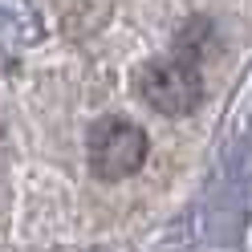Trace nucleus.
<instances>
[{
    "mask_svg": "<svg viewBox=\"0 0 252 252\" xmlns=\"http://www.w3.org/2000/svg\"><path fill=\"white\" fill-rule=\"evenodd\" d=\"M147 151H151V138L130 118H102L90 130V167L106 183L134 175L147 163Z\"/></svg>",
    "mask_w": 252,
    "mask_h": 252,
    "instance_id": "nucleus-2",
    "label": "nucleus"
},
{
    "mask_svg": "<svg viewBox=\"0 0 252 252\" xmlns=\"http://www.w3.org/2000/svg\"><path fill=\"white\" fill-rule=\"evenodd\" d=\"M138 94L167 118H187L203 102V77L187 53L151 61L138 77Z\"/></svg>",
    "mask_w": 252,
    "mask_h": 252,
    "instance_id": "nucleus-1",
    "label": "nucleus"
}]
</instances>
